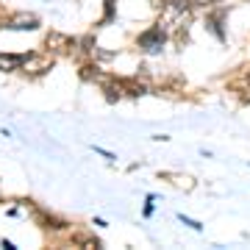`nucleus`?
Returning a JSON list of instances; mask_svg holds the SVG:
<instances>
[{"label": "nucleus", "instance_id": "nucleus-3", "mask_svg": "<svg viewBox=\"0 0 250 250\" xmlns=\"http://www.w3.org/2000/svg\"><path fill=\"white\" fill-rule=\"evenodd\" d=\"M45 50L47 53H70L72 50V39L70 36H64V34H59V31H53V34H47V39H45Z\"/></svg>", "mask_w": 250, "mask_h": 250}, {"label": "nucleus", "instance_id": "nucleus-8", "mask_svg": "<svg viewBox=\"0 0 250 250\" xmlns=\"http://www.w3.org/2000/svg\"><path fill=\"white\" fill-rule=\"evenodd\" d=\"M22 64V56L14 53H0V72H17Z\"/></svg>", "mask_w": 250, "mask_h": 250}, {"label": "nucleus", "instance_id": "nucleus-2", "mask_svg": "<svg viewBox=\"0 0 250 250\" xmlns=\"http://www.w3.org/2000/svg\"><path fill=\"white\" fill-rule=\"evenodd\" d=\"M50 67H53V53H47V50L22 56V64H20V70L25 72V75H31V78L34 75H45Z\"/></svg>", "mask_w": 250, "mask_h": 250}, {"label": "nucleus", "instance_id": "nucleus-13", "mask_svg": "<svg viewBox=\"0 0 250 250\" xmlns=\"http://www.w3.org/2000/svg\"><path fill=\"white\" fill-rule=\"evenodd\" d=\"M95 153H100V156H103V159H108V161H114V159H117L114 153H108V150H103V147H95Z\"/></svg>", "mask_w": 250, "mask_h": 250}, {"label": "nucleus", "instance_id": "nucleus-1", "mask_svg": "<svg viewBox=\"0 0 250 250\" xmlns=\"http://www.w3.org/2000/svg\"><path fill=\"white\" fill-rule=\"evenodd\" d=\"M136 45L142 47V53H147V56H159L161 50H164V45H167V28H164V22H161V25L147 28L145 34H139Z\"/></svg>", "mask_w": 250, "mask_h": 250}, {"label": "nucleus", "instance_id": "nucleus-4", "mask_svg": "<svg viewBox=\"0 0 250 250\" xmlns=\"http://www.w3.org/2000/svg\"><path fill=\"white\" fill-rule=\"evenodd\" d=\"M100 86H103V98H106L108 103H117L120 98H125V81L114 78V75H106V81H103Z\"/></svg>", "mask_w": 250, "mask_h": 250}, {"label": "nucleus", "instance_id": "nucleus-6", "mask_svg": "<svg viewBox=\"0 0 250 250\" xmlns=\"http://www.w3.org/2000/svg\"><path fill=\"white\" fill-rule=\"evenodd\" d=\"M106 75H108V72L103 70L98 62H86L83 67H81V78L89 81V83H103V81H106Z\"/></svg>", "mask_w": 250, "mask_h": 250}, {"label": "nucleus", "instance_id": "nucleus-9", "mask_svg": "<svg viewBox=\"0 0 250 250\" xmlns=\"http://www.w3.org/2000/svg\"><path fill=\"white\" fill-rule=\"evenodd\" d=\"M95 59H98V64H108L111 62V59H114V53H111V50H98V47H95Z\"/></svg>", "mask_w": 250, "mask_h": 250}, {"label": "nucleus", "instance_id": "nucleus-7", "mask_svg": "<svg viewBox=\"0 0 250 250\" xmlns=\"http://www.w3.org/2000/svg\"><path fill=\"white\" fill-rule=\"evenodd\" d=\"M36 211V217H39V223L45 225L47 231H67V220H62V217H53L50 211H39V208H34Z\"/></svg>", "mask_w": 250, "mask_h": 250}, {"label": "nucleus", "instance_id": "nucleus-10", "mask_svg": "<svg viewBox=\"0 0 250 250\" xmlns=\"http://www.w3.org/2000/svg\"><path fill=\"white\" fill-rule=\"evenodd\" d=\"M178 220L187 225V228H192V231H203V225L197 223V220H189V217H184V214H178Z\"/></svg>", "mask_w": 250, "mask_h": 250}, {"label": "nucleus", "instance_id": "nucleus-5", "mask_svg": "<svg viewBox=\"0 0 250 250\" xmlns=\"http://www.w3.org/2000/svg\"><path fill=\"white\" fill-rule=\"evenodd\" d=\"M6 28H14V31H36L39 28V20L34 14H14V17L6 20Z\"/></svg>", "mask_w": 250, "mask_h": 250}, {"label": "nucleus", "instance_id": "nucleus-11", "mask_svg": "<svg viewBox=\"0 0 250 250\" xmlns=\"http://www.w3.org/2000/svg\"><path fill=\"white\" fill-rule=\"evenodd\" d=\"M172 184H178V187L184 189V192H189V189L195 187V184H192V178H187V175H178V178L172 181Z\"/></svg>", "mask_w": 250, "mask_h": 250}, {"label": "nucleus", "instance_id": "nucleus-12", "mask_svg": "<svg viewBox=\"0 0 250 250\" xmlns=\"http://www.w3.org/2000/svg\"><path fill=\"white\" fill-rule=\"evenodd\" d=\"M117 14V0H106V22H111Z\"/></svg>", "mask_w": 250, "mask_h": 250}]
</instances>
